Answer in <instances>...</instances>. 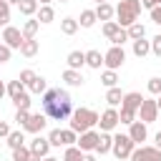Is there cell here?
Returning <instances> with one entry per match:
<instances>
[{"label":"cell","instance_id":"5bb4252c","mask_svg":"<svg viewBox=\"0 0 161 161\" xmlns=\"http://www.w3.org/2000/svg\"><path fill=\"white\" fill-rule=\"evenodd\" d=\"M141 101L143 96L138 91H131V93H123V101H121V108H128V111H138L141 108Z\"/></svg>","mask_w":161,"mask_h":161},{"label":"cell","instance_id":"f546056e","mask_svg":"<svg viewBox=\"0 0 161 161\" xmlns=\"http://www.w3.org/2000/svg\"><path fill=\"white\" fill-rule=\"evenodd\" d=\"M126 33H128V40L146 38V25H141V23H133V25H128V28H126Z\"/></svg>","mask_w":161,"mask_h":161},{"label":"cell","instance_id":"5b68a950","mask_svg":"<svg viewBox=\"0 0 161 161\" xmlns=\"http://www.w3.org/2000/svg\"><path fill=\"white\" fill-rule=\"evenodd\" d=\"M123 63H126V50H123V48L111 45V48L103 53V65H106V70H118Z\"/></svg>","mask_w":161,"mask_h":161},{"label":"cell","instance_id":"7a4b0ae2","mask_svg":"<svg viewBox=\"0 0 161 161\" xmlns=\"http://www.w3.org/2000/svg\"><path fill=\"white\" fill-rule=\"evenodd\" d=\"M93 126H98V111H93V108H75L70 113V123H68L70 131L83 133V131H91Z\"/></svg>","mask_w":161,"mask_h":161},{"label":"cell","instance_id":"d590c367","mask_svg":"<svg viewBox=\"0 0 161 161\" xmlns=\"http://www.w3.org/2000/svg\"><path fill=\"white\" fill-rule=\"evenodd\" d=\"M118 30H121V25H118L116 20H108V23H103V35H106V38H113Z\"/></svg>","mask_w":161,"mask_h":161},{"label":"cell","instance_id":"6da1fadb","mask_svg":"<svg viewBox=\"0 0 161 161\" xmlns=\"http://www.w3.org/2000/svg\"><path fill=\"white\" fill-rule=\"evenodd\" d=\"M40 103H43V113L53 121H65L73 113V98L65 88H48L40 96Z\"/></svg>","mask_w":161,"mask_h":161},{"label":"cell","instance_id":"c3c4849f","mask_svg":"<svg viewBox=\"0 0 161 161\" xmlns=\"http://www.w3.org/2000/svg\"><path fill=\"white\" fill-rule=\"evenodd\" d=\"M156 5H161L158 0H141V8H148V10H153Z\"/></svg>","mask_w":161,"mask_h":161},{"label":"cell","instance_id":"b9f144b4","mask_svg":"<svg viewBox=\"0 0 161 161\" xmlns=\"http://www.w3.org/2000/svg\"><path fill=\"white\" fill-rule=\"evenodd\" d=\"M48 143H50V146H63V143H60V128H53V131L48 133Z\"/></svg>","mask_w":161,"mask_h":161},{"label":"cell","instance_id":"d6a6232c","mask_svg":"<svg viewBox=\"0 0 161 161\" xmlns=\"http://www.w3.org/2000/svg\"><path fill=\"white\" fill-rule=\"evenodd\" d=\"M75 141H78V133H75V131L60 128V143H63V146H75Z\"/></svg>","mask_w":161,"mask_h":161},{"label":"cell","instance_id":"1f68e13d","mask_svg":"<svg viewBox=\"0 0 161 161\" xmlns=\"http://www.w3.org/2000/svg\"><path fill=\"white\" fill-rule=\"evenodd\" d=\"M101 83H103L106 88H116V86H118V73H116V70H103V73H101Z\"/></svg>","mask_w":161,"mask_h":161},{"label":"cell","instance_id":"7bdbcfd3","mask_svg":"<svg viewBox=\"0 0 161 161\" xmlns=\"http://www.w3.org/2000/svg\"><path fill=\"white\" fill-rule=\"evenodd\" d=\"M151 53H153L156 58H161V33H158L156 38H151Z\"/></svg>","mask_w":161,"mask_h":161},{"label":"cell","instance_id":"74e56055","mask_svg":"<svg viewBox=\"0 0 161 161\" xmlns=\"http://www.w3.org/2000/svg\"><path fill=\"white\" fill-rule=\"evenodd\" d=\"M35 75H38L35 70H30V68H25V70H20V78H18V80H20V83H23V86L28 88V86H30V83L35 80Z\"/></svg>","mask_w":161,"mask_h":161},{"label":"cell","instance_id":"d4e9b609","mask_svg":"<svg viewBox=\"0 0 161 161\" xmlns=\"http://www.w3.org/2000/svg\"><path fill=\"white\" fill-rule=\"evenodd\" d=\"M121 101H123V93H121V88H118V86L106 91V103H108V108H116V106H121Z\"/></svg>","mask_w":161,"mask_h":161},{"label":"cell","instance_id":"44dd1931","mask_svg":"<svg viewBox=\"0 0 161 161\" xmlns=\"http://www.w3.org/2000/svg\"><path fill=\"white\" fill-rule=\"evenodd\" d=\"M35 15H38L35 20H38V23H43V25H48V23H53V20H55V10H53L50 5H40Z\"/></svg>","mask_w":161,"mask_h":161},{"label":"cell","instance_id":"484cf974","mask_svg":"<svg viewBox=\"0 0 161 161\" xmlns=\"http://www.w3.org/2000/svg\"><path fill=\"white\" fill-rule=\"evenodd\" d=\"M18 8H20V15H25V18H33L35 13H38V0H20L18 3Z\"/></svg>","mask_w":161,"mask_h":161},{"label":"cell","instance_id":"cb8c5ba5","mask_svg":"<svg viewBox=\"0 0 161 161\" xmlns=\"http://www.w3.org/2000/svg\"><path fill=\"white\" fill-rule=\"evenodd\" d=\"M5 93H8V96H10L13 101H15V98H20L23 93H28V88H25V86H23L20 80H10V83L5 86Z\"/></svg>","mask_w":161,"mask_h":161},{"label":"cell","instance_id":"11a10c76","mask_svg":"<svg viewBox=\"0 0 161 161\" xmlns=\"http://www.w3.org/2000/svg\"><path fill=\"white\" fill-rule=\"evenodd\" d=\"M53 0H38V5H50Z\"/></svg>","mask_w":161,"mask_h":161},{"label":"cell","instance_id":"91938a15","mask_svg":"<svg viewBox=\"0 0 161 161\" xmlns=\"http://www.w3.org/2000/svg\"><path fill=\"white\" fill-rule=\"evenodd\" d=\"M158 3H161V0H158Z\"/></svg>","mask_w":161,"mask_h":161},{"label":"cell","instance_id":"680465c9","mask_svg":"<svg viewBox=\"0 0 161 161\" xmlns=\"http://www.w3.org/2000/svg\"><path fill=\"white\" fill-rule=\"evenodd\" d=\"M60 3H68V0H60Z\"/></svg>","mask_w":161,"mask_h":161},{"label":"cell","instance_id":"2e32d148","mask_svg":"<svg viewBox=\"0 0 161 161\" xmlns=\"http://www.w3.org/2000/svg\"><path fill=\"white\" fill-rule=\"evenodd\" d=\"M65 63H68L70 70H80V68L86 65V53H83V50H70L68 58H65Z\"/></svg>","mask_w":161,"mask_h":161},{"label":"cell","instance_id":"7dc6e473","mask_svg":"<svg viewBox=\"0 0 161 161\" xmlns=\"http://www.w3.org/2000/svg\"><path fill=\"white\" fill-rule=\"evenodd\" d=\"M8 133H10V126L5 121H0V138H8Z\"/></svg>","mask_w":161,"mask_h":161},{"label":"cell","instance_id":"9c48e42d","mask_svg":"<svg viewBox=\"0 0 161 161\" xmlns=\"http://www.w3.org/2000/svg\"><path fill=\"white\" fill-rule=\"evenodd\" d=\"M96 143H98V131H83V133H78V141H75V146L83 151V153H93L96 151Z\"/></svg>","mask_w":161,"mask_h":161},{"label":"cell","instance_id":"ffe728a7","mask_svg":"<svg viewBox=\"0 0 161 161\" xmlns=\"http://www.w3.org/2000/svg\"><path fill=\"white\" fill-rule=\"evenodd\" d=\"M111 146H113V136L101 131V133H98V143H96V153H101V156H103V153H108V151H111Z\"/></svg>","mask_w":161,"mask_h":161},{"label":"cell","instance_id":"816d5d0a","mask_svg":"<svg viewBox=\"0 0 161 161\" xmlns=\"http://www.w3.org/2000/svg\"><path fill=\"white\" fill-rule=\"evenodd\" d=\"M156 108H158V113H161V93L156 96Z\"/></svg>","mask_w":161,"mask_h":161},{"label":"cell","instance_id":"603a6c76","mask_svg":"<svg viewBox=\"0 0 161 161\" xmlns=\"http://www.w3.org/2000/svg\"><path fill=\"white\" fill-rule=\"evenodd\" d=\"M86 65L98 70V68L103 65V53H101V50H86Z\"/></svg>","mask_w":161,"mask_h":161},{"label":"cell","instance_id":"ba28073f","mask_svg":"<svg viewBox=\"0 0 161 161\" xmlns=\"http://www.w3.org/2000/svg\"><path fill=\"white\" fill-rule=\"evenodd\" d=\"M128 158L131 161H161V151L156 146H136Z\"/></svg>","mask_w":161,"mask_h":161},{"label":"cell","instance_id":"e0dca14e","mask_svg":"<svg viewBox=\"0 0 161 161\" xmlns=\"http://www.w3.org/2000/svg\"><path fill=\"white\" fill-rule=\"evenodd\" d=\"M113 15H116V8H113L111 3H101V5H96V18H98V20L108 23V20H113Z\"/></svg>","mask_w":161,"mask_h":161},{"label":"cell","instance_id":"30bf717a","mask_svg":"<svg viewBox=\"0 0 161 161\" xmlns=\"http://www.w3.org/2000/svg\"><path fill=\"white\" fill-rule=\"evenodd\" d=\"M45 126H48V116H45V113H30V116H28V121H25V126H23V131H25V133H35V136H38Z\"/></svg>","mask_w":161,"mask_h":161},{"label":"cell","instance_id":"9f6ffc18","mask_svg":"<svg viewBox=\"0 0 161 161\" xmlns=\"http://www.w3.org/2000/svg\"><path fill=\"white\" fill-rule=\"evenodd\" d=\"M5 3H8V5H18L20 0H5Z\"/></svg>","mask_w":161,"mask_h":161},{"label":"cell","instance_id":"4316f807","mask_svg":"<svg viewBox=\"0 0 161 161\" xmlns=\"http://www.w3.org/2000/svg\"><path fill=\"white\" fill-rule=\"evenodd\" d=\"M78 28H80V25H78L75 18H63V20H60V33H63V35H75Z\"/></svg>","mask_w":161,"mask_h":161},{"label":"cell","instance_id":"52a82bcc","mask_svg":"<svg viewBox=\"0 0 161 161\" xmlns=\"http://www.w3.org/2000/svg\"><path fill=\"white\" fill-rule=\"evenodd\" d=\"M138 116H141V121L148 126V123H153V121H158V108H156V98H143L141 101V108L136 111Z\"/></svg>","mask_w":161,"mask_h":161},{"label":"cell","instance_id":"7402d4cb","mask_svg":"<svg viewBox=\"0 0 161 161\" xmlns=\"http://www.w3.org/2000/svg\"><path fill=\"white\" fill-rule=\"evenodd\" d=\"M38 28H40L38 20H33V18L25 20V23H23V30H20V33H23V40H33V38L38 35Z\"/></svg>","mask_w":161,"mask_h":161},{"label":"cell","instance_id":"681fc988","mask_svg":"<svg viewBox=\"0 0 161 161\" xmlns=\"http://www.w3.org/2000/svg\"><path fill=\"white\" fill-rule=\"evenodd\" d=\"M83 161H98L96 153H83Z\"/></svg>","mask_w":161,"mask_h":161},{"label":"cell","instance_id":"e575fe53","mask_svg":"<svg viewBox=\"0 0 161 161\" xmlns=\"http://www.w3.org/2000/svg\"><path fill=\"white\" fill-rule=\"evenodd\" d=\"M133 121H136V111H128V108H121V111H118V123L131 126Z\"/></svg>","mask_w":161,"mask_h":161},{"label":"cell","instance_id":"ab89813d","mask_svg":"<svg viewBox=\"0 0 161 161\" xmlns=\"http://www.w3.org/2000/svg\"><path fill=\"white\" fill-rule=\"evenodd\" d=\"M0 25L5 28V25H10V5L3 0L0 3Z\"/></svg>","mask_w":161,"mask_h":161},{"label":"cell","instance_id":"f1b7e54d","mask_svg":"<svg viewBox=\"0 0 161 161\" xmlns=\"http://www.w3.org/2000/svg\"><path fill=\"white\" fill-rule=\"evenodd\" d=\"M96 20H98V18H96V10H83L80 18H78V25H80V28H93Z\"/></svg>","mask_w":161,"mask_h":161},{"label":"cell","instance_id":"f907efd6","mask_svg":"<svg viewBox=\"0 0 161 161\" xmlns=\"http://www.w3.org/2000/svg\"><path fill=\"white\" fill-rule=\"evenodd\" d=\"M153 141H156V148H158V151H161V131H158V133H156V136H153Z\"/></svg>","mask_w":161,"mask_h":161},{"label":"cell","instance_id":"60d3db41","mask_svg":"<svg viewBox=\"0 0 161 161\" xmlns=\"http://www.w3.org/2000/svg\"><path fill=\"white\" fill-rule=\"evenodd\" d=\"M146 88H148V93H153V96H158V93H161V78H148V83H146Z\"/></svg>","mask_w":161,"mask_h":161},{"label":"cell","instance_id":"ac0fdd59","mask_svg":"<svg viewBox=\"0 0 161 161\" xmlns=\"http://www.w3.org/2000/svg\"><path fill=\"white\" fill-rule=\"evenodd\" d=\"M63 80H65L70 88H80L86 78L80 75V70H70V68H65V70H63Z\"/></svg>","mask_w":161,"mask_h":161},{"label":"cell","instance_id":"4fadbf2b","mask_svg":"<svg viewBox=\"0 0 161 161\" xmlns=\"http://www.w3.org/2000/svg\"><path fill=\"white\" fill-rule=\"evenodd\" d=\"M28 148H30V153L38 156V158H45V156L50 153V143H48V138H43V136H35Z\"/></svg>","mask_w":161,"mask_h":161},{"label":"cell","instance_id":"f6af8a7d","mask_svg":"<svg viewBox=\"0 0 161 161\" xmlns=\"http://www.w3.org/2000/svg\"><path fill=\"white\" fill-rule=\"evenodd\" d=\"M10 55H13V50H10L5 43H0V63H8V60H10Z\"/></svg>","mask_w":161,"mask_h":161},{"label":"cell","instance_id":"8d00e7d4","mask_svg":"<svg viewBox=\"0 0 161 161\" xmlns=\"http://www.w3.org/2000/svg\"><path fill=\"white\" fill-rule=\"evenodd\" d=\"M108 40H111V45H118V48H123V43L128 40V33H126V28H121V30H118L113 38H108Z\"/></svg>","mask_w":161,"mask_h":161},{"label":"cell","instance_id":"3957f363","mask_svg":"<svg viewBox=\"0 0 161 161\" xmlns=\"http://www.w3.org/2000/svg\"><path fill=\"white\" fill-rule=\"evenodd\" d=\"M138 15H141V0H121L116 5V23L121 28L138 23Z\"/></svg>","mask_w":161,"mask_h":161},{"label":"cell","instance_id":"d6986e66","mask_svg":"<svg viewBox=\"0 0 161 161\" xmlns=\"http://www.w3.org/2000/svg\"><path fill=\"white\" fill-rule=\"evenodd\" d=\"M38 50H40V43H38L35 38H33V40H23V45H20V55H23V58H35Z\"/></svg>","mask_w":161,"mask_h":161},{"label":"cell","instance_id":"8992f818","mask_svg":"<svg viewBox=\"0 0 161 161\" xmlns=\"http://www.w3.org/2000/svg\"><path fill=\"white\" fill-rule=\"evenodd\" d=\"M0 40H3L10 50H20V45H23V33H20V28H15V25H5Z\"/></svg>","mask_w":161,"mask_h":161},{"label":"cell","instance_id":"6f0895ef","mask_svg":"<svg viewBox=\"0 0 161 161\" xmlns=\"http://www.w3.org/2000/svg\"><path fill=\"white\" fill-rule=\"evenodd\" d=\"M101 3H108V0H96V5H101Z\"/></svg>","mask_w":161,"mask_h":161},{"label":"cell","instance_id":"83f0119b","mask_svg":"<svg viewBox=\"0 0 161 161\" xmlns=\"http://www.w3.org/2000/svg\"><path fill=\"white\" fill-rule=\"evenodd\" d=\"M8 146H10V151L25 146V131H10L8 133Z\"/></svg>","mask_w":161,"mask_h":161},{"label":"cell","instance_id":"8fae6325","mask_svg":"<svg viewBox=\"0 0 161 161\" xmlns=\"http://www.w3.org/2000/svg\"><path fill=\"white\" fill-rule=\"evenodd\" d=\"M98 126L103 133H111L116 126H118V111L116 108H106L101 116H98Z\"/></svg>","mask_w":161,"mask_h":161},{"label":"cell","instance_id":"ee69618b","mask_svg":"<svg viewBox=\"0 0 161 161\" xmlns=\"http://www.w3.org/2000/svg\"><path fill=\"white\" fill-rule=\"evenodd\" d=\"M28 116H30V111H15V123L23 128V126H25V121H28Z\"/></svg>","mask_w":161,"mask_h":161},{"label":"cell","instance_id":"f35d334b","mask_svg":"<svg viewBox=\"0 0 161 161\" xmlns=\"http://www.w3.org/2000/svg\"><path fill=\"white\" fill-rule=\"evenodd\" d=\"M13 103H15V108H18V111H30V103H33V101H30V96H28V93H23V96H20V98H15Z\"/></svg>","mask_w":161,"mask_h":161},{"label":"cell","instance_id":"4dcf8cb0","mask_svg":"<svg viewBox=\"0 0 161 161\" xmlns=\"http://www.w3.org/2000/svg\"><path fill=\"white\" fill-rule=\"evenodd\" d=\"M28 91H30V93H38V96H43V93L48 91V80H45L43 75H35V80L28 86Z\"/></svg>","mask_w":161,"mask_h":161},{"label":"cell","instance_id":"94428289","mask_svg":"<svg viewBox=\"0 0 161 161\" xmlns=\"http://www.w3.org/2000/svg\"><path fill=\"white\" fill-rule=\"evenodd\" d=\"M0 3H3V0H0Z\"/></svg>","mask_w":161,"mask_h":161},{"label":"cell","instance_id":"9a60e30c","mask_svg":"<svg viewBox=\"0 0 161 161\" xmlns=\"http://www.w3.org/2000/svg\"><path fill=\"white\" fill-rule=\"evenodd\" d=\"M131 50H133V55H136V58H146V55L151 53V40H146V38L131 40Z\"/></svg>","mask_w":161,"mask_h":161},{"label":"cell","instance_id":"bcb514c9","mask_svg":"<svg viewBox=\"0 0 161 161\" xmlns=\"http://www.w3.org/2000/svg\"><path fill=\"white\" fill-rule=\"evenodd\" d=\"M151 20H153L156 25H161V5H156V8L151 10Z\"/></svg>","mask_w":161,"mask_h":161},{"label":"cell","instance_id":"277c9868","mask_svg":"<svg viewBox=\"0 0 161 161\" xmlns=\"http://www.w3.org/2000/svg\"><path fill=\"white\" fill-rule=\"evenodd\" d=\"M133 148H136V143L128 138V133H116L113 136V146H111V153L116 156V158H128L131 153H133Z\"/></svg>","mask_w":161,"mask_h":161},{"label":"cell","instance_id":"836d02e7","mask_svg":"<svg viewBox=\"0 0 161 161\" xmlns=\"http://www.w3.org/2000/svg\"><path fill=\"white\" fill-rule=\"evenodd\" d=\"M63 161H83V151H80L78 146H65Z\"/></svg>","mask_w":161,"mask_h":161},{"label":"cell","instance_id":"db71d44e","mask_svg":"<svg viewBox=\"0 0 161 161\" xmlns=\"http://www.w3.org/2000/svg\"><path fill=\"white\" fill-rule=\"evenodd\" d=\"M3 96H5V83L0 80V98H3Z\"/></svg>","mask_w":161,"mask_h":161},{"label":"cell","instance_id":"f5cc1de1","mask_svg":"<svg viewBox=\"0 0 161 161\" xmlns=\"http://www.w3.org/2000/svg\"><path fill=\"white\" fill-rule=\"evenodd\" d=\"M40 161H60V158H55V156H50V153H48V156H45V158H40Z\"/></svg>","mask_w":161,"mask_h":161},{"label":"cell","instance_id":"7c38bea8","mask_svg":"<svg viewBox=\"0 0 161 161\" xmlns=\"http://www.w3.org/2000/svg\"><path fill=\"white\" fill-rule=\"evenodd\" d=\"M128 138H131L136 146H141V143L148 138V128H146V123H143V121H133V123L128 126Z\"/></svg>","mask_w":161,"mask_h":161}]
</instances>
